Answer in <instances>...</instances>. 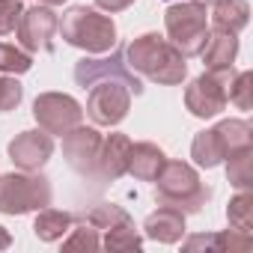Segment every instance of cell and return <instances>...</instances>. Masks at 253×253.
<instances>
[{
  "label": "cell",
  "mask_w": 253,
  "mask_h": 253,
  "mask_svg": "<svg viewBox=\"0 0 253 253\" xmlns=\"http://www.w3.org/2000/svg\"><path fill=\"white\" fill-rule=\"evenodd\" d=\"M232 81V69L229 72H206L200 78L191 81V86L185 89V107L191 116L197 119H211L220 110H226L229 98H226V86Z\"/></svg>",
  "instance_id": "cell-7"
},
{
  "label": "cell",
  "mask_w": 253,
  "mask_h": 253,
  "mask_svg": "<svg viewBox=\"0 0 253 253\" xmlns=\"http://www.w3.org/2000/svg\"><path fill=\"white\" fill-rule=\"evenodd\" d=\"M131 214L125 211L122 206H116V203H101V206H95V209H89L86 211V223L89 226H95L98 232H104V229H110V226H116V223H122V220H128Z\"/></svg>",
  "instance_id": "cell-25"
},
{
  "label": "cell",
  "mask_w": 253,
  "mask_h": 253,
  "mask_svg": "<svg viewBox=\"0 0 253 253\" xmlns=\"http://www.w3.org/2000/svg\"><path fill=\"white\" fill-rule=\"evenodd\" d=\"M128 155H131V137L128 134H107L101 140L98 152V176L101 179H119L128 173Z\"/></svg>",
  "instance_id": "cell-13"
},
{
  "label": "cell",
  "mask_w": 253,
  "mask_h": 253,
  "mask_svg": "<svg viewBox=\"0 0 253 253\" xmlns=\"http://www.w3.org/2000/svg\"><path fill=\"white\" fill-rule=\"evenodd\" d=\"M21 12H24L21 0H0V36L15 33V24H18Z\"/></svg>",
  "instance_id": "cell-29"
},
{
  "label": "cell",
  "mask_w": 253,
  "mask_h": 253,
  "mask_svg": "<svg viewBox=\"0 0 253 253\" xmlns=\"http://www.w3.org/2000/svg\"><path fill=\"white\" fill-rule=\"evenodd\" d=\"M226 179L238 191H250L253 188V146L238 149V152H232L226 158Z\"/></svg>",
  "instance_id": "cell-21"
},
{
  "label": "cell",
  "mask_w": 253,
  "mask_h": 253,
  "mask_svg": "<svg viewBox=\"0 0 253 253\" xmlns=\"http://www.w3.org/2000/svg\"><path fill=\"white\" fill-rule=\"evenodd\" d=\"M200 57H203V63H206L209 72H229L232 63H235V57H238V36L235 33L209 30Z\"/></svg>",
  "instance_id": "cell-14"
},
{
  "label": "cell",
  "mask_w": 253,
  "mask_h": 253,
  "mask_svg": "<svg viewBox=\"0 0 253 253\" xmlns=\"http://www.w3.org/2000/svg\"><path fill=\"white\" fill-rule=\"evenodd\" d=\"M33 116L48 134H66L84 122V107L66 92H42L33 101Z\"/></svg>",
  "instance_id": "cell-9"
},
{
  "label": "cell",
  "mask_w": 253,
  "mask_h": 253,
  "mask_svg": "<svg viewBox=\"0 0 253 253\" xmlns=\"http://www.w3.org/2000/svg\"><path fill=\"white\" fill-rule=\"evenodd\" d=\"M54 155V134L45 128L21 131L9 140V158L18 170H42Z\"/></svg>",
  "instance_id": "cell-12"
},
{
  "label": "cell",
  "mask_w": 253,
  "mask_h": 253,
  "mask_svg": "<svg viewBox=\"0 0 253 253\" xmlns=\"http://www.w3.org/2000/svg\"><path fill=\"white\" fill-rule=\"evenodd\" d=\"M98 81H119L125 84L134 95L143 92V81L128 69L119 51H110V57H84L75 63V84L78 86H95Z\"/></svg>",
  "instance_id": "cell-8"
},
{
  "label": "cell",
  "mask_w": 253,
  "mask_h": 253,
  "mask_svg": "<svg viewBox=\"0 0 253 253\" xmlns=\"http://www.w3.org/2000/svg\"><path fill=\"white\" fill-rule=\"evenodd\" d=\"M191 158H194V164L203 167V170H214V167L223 164V146H220V137H217L214 128H206V131H200V134L194 137V143H191Z\"/></svg>",
  "instance_id": "cell-20"
},
{
  "label": "cell",
  "mask_w": 253,
  "mask_h": 253,
  "mask_svg": "<svg viewBox=\"0 0 253 253\" xmlns=\"http://www.w3.org/2000/svg\"><path fill=\"white\" fill-rule=\"evenodd\" d=\"M226 98L238 107V110H250L253 107V72H238L232 75L229 86H226Z\"/></svg>",
  "instance_id": "cell-26"
},
{
  "label": "cell",
  "mask_w": 253,
  "mask_h": 253,
  "mask_svg": "<svg viewBox=\"0 0 253 253\" xmlns=\"http://www.w3.org/2000/svg\"><path fill=\"white\" fill-rule=\"evenodd\" d=\"M188 57L164 36L158 33H143L137 39H131V45L125 48V63L128 69L152 84L161 86H176L185 81L188 75Z\"/></svg>",
  "instance_id": "cell-1"
},
{
  "label": "cell",
  "mask_w": 253,
  "mask_h": 253,
  "mask_svg": "<svg viewBox=\"0 0 253 253\" xmlns=\"http://www.w3.org/2000/svg\"><path fill=\"white\" fill-rule=\"evenodd\" d=\"M51 182L39 170L3 173L0 176V214H30L51 206Z\"/></svg>",
  "instance_id": "cell-5"
},
{
  "label": "cell",
  "mask_w": 253,
  "mask_h": 253,
  "mask_svg": "<svg viewBox=\"0 0 253 253\" xmlns=\"http://www.w3.org/2000/svg\"><path fill=\"white\" fill-rule=\"evenodd\" d=\"M226 220H229V229H238V232L250 235V229H253V194L250 191H238L229 200Z\"/></svg>",
  "instance_id": "cell-23"
},
{
  "label": "cell",
  "mask_w": 253,
  "mask_h": 253,
  "mask_svg": "<svg viewBox=\"0 0 253 253\" xmlns=\"http://www.w3.org/2000/svg\"><path fill=\"white\" fill-rule=\"evenodd\" d=\"M24 98V86L18 84L15 75H3L0 78V113H9L21 104Z\"/></svg>",
  "instance_id": "cell-28"
},
{
  "label": "cell",
  "mask_w": 253,
  "mask_h": 253,
  "mask_svg": "<svg viewBox=\"0 0 253 253\" xmlns=\"http://www.w3.org/2000/svg\"><path fill=\"white\" fill-rule=\"evenodd\" d=\"M214 131H217L220 146H223V161L232 152L253 146V128H250V122H244V119H220L214 125Z\"/></svg>",
  "instance_id": "cell-19"
},
{
  "label": "cell",
  "mask_w": 253,
  "mask_h": 253,
  "mask_svg": "<svg viewBox=\"0 0 253 253\" xmlns=\"http://www.w3.org/2000/svg\"><path fill=\"white\" fill-rule=\"evenodd\" d=\"M104 250H140L143 247V235L137 232L134 220H122L110 229H104V241H101Z\"/></svg>",
  "instance_id": "cell-22"
},
{
  "label": "cell",
  "mask_w": 253,
  "mask_h": 253,
  "mask_svg": "<svg viewBox=\"0 0 253 253\" xmlns=\"http://www.w3.org/2000/svg\"><path fill=\"white\" fill-rule=\"evenodd\" d=\"M42 6H60V3H66V0H39Z\"/></svg>",
  "instance_id": "cell-33"
},
{
  "label": "cell",
  "mask_w": 253,
  "mask_h": 253,
  "mask_svg": "<svg viewBox=\"0 0 253 253\" xmlns=\"http://www.w3.org/2000/svg\"><path fill=\"white\" fill-rule=\"evenodd\" d=\"M72 226H75V217H72L69 211L51 209V206L39 209V214H36V220H33V232H36L39 241H60Z\"/></svg>",
  "instance_id": "cell-18"
},
{
  "label": "cell",
  "mask_w": 253,
  "mask_h": 253,
  "mask_svg": "<svg viewBox=\"0 0 253 253\" xmlns=\"http://www.w3.org/2000/svg\"><path fill=\"white\" fill-rule=\"evenodd\" d=\"M203 3H211V0H203Z\"/></svg>",
  "instance_id": "cell-34"
},
{
  "label": "cell",
  "mask_w": 253,
  "mask_h": 253,
  "mask_svg": "<svg viewBox=\"0 0 253 253\" xmlns=\"http://www.w3.org/2000/svg\"><path fill=\"white\" fill-rule=\"evenodd\" d=\"M134 3V0H95V6L101 9V12H107V15H113V12H122V9H128Z\"/></svg>",
  "instance_id": "cell-31"
},
{
  "label": "cell",
  "mask_w": 253,
  "mask_h": 253,
  "mask_svg": "<svg viewBox=\"0 0 253 253\" xmlns=\"http://www.w3.org/2000/svg\"><path fill=\"white\" fill-rule=\"evenodd\" d=\"M60 27V18L51 6H30L21 12L18 24H15V36H18V45L27 51V54H51L54 51V33Z\"/></svg>",
  "instance_id": "cell-10"
},
{
  "label": "cell",
  "mask_w": 253,
  "mask_h": 253,
  "mask_svg": "<svg viewBox=\"0 0 253 253\" xmlns=\"http://www.w3.org/2000/svg\"><path fill=\"white\" fill-rule=\"evenodd\" d=\"M101 134L98 128L75 125L72 131L63 134V158L66 164L84 176V179H98V152H101Z\"/></svg>",
  "instance_id": "cell-11"
},
{
  "label": "cell",
  "mask_w": 253,
  "mask_h": 253,
  "mask_svg": "<svg viewBox=\"0 0 253 253\" xmlns=\"http://www.w3.org/2000/svg\"><path fill=\"white\" fill-rule=\"evenodd\" d=\"M101 247V238H98V229L89 226L86 220L81 226H72L63 238V250H98Z\"/></svg>",
  "instance_id": "cell-27"
},
{
  "label": "cell",
  "mask_w": 253,
  "mask_h": 253,
  "mask_svg": "<svg viewBox=\"0 0 253 253\" xmlns=\"http://www.w3.org/2000/svg\"><path fill=\"white\" fill-rule=\"evenodd\" d=\"M185 214L170 209V206H161L158 211H152L146 220H143V235L152 238V241H161V244H176L185 238Z\"/></svg>",
  "instance_id": "cell-15"
},
{
  "label": "cell",
  "mask_w": 253,
  "mask_h": 253,
  "mask_svg": "<svg viewBox=\"0 0 253 253\" xmlns=\"http://www.w3.org/2000/svg\"><path fill=\"white\" fill-rule=\"evenodd\" d=\"M63 42L72 48H81L86 54H107L116 48V24L110 15H101L89 6H72L66 9L60 27Z\"/></svg>",
  "instance_id": "cell-3"
},
{
  "label": "cell",
  "mask_w": 253,
  "mask_h": 253,
  "mask_svg": "<svg viewBox=\"0 0 253 253\" xmlns=\"http://www.w3.org/2000/svg\"><path fill=\"white\" fill-rule=\"evenodd\" d=\"M158 206H170L182 214H197L211 200V188L200 179V173L185 161H167L155 179Z\"/></svg>",
  "instance_id": "cell-2"
},
{
  "label": "cell",
  "mask_w": 253,
  "mask_h": 253,
  "mask_svg": "<svg viewBox=\"0 0 253 253\" xmlns=\"http://www.w3.org/2000/svg\"><path fill=\"white\" fill-rule=\"evenodd\" d=\"M167 155L158 143H131V155H128V176H134L137 182H155L158 173L164 170Z\"/></svg>",
  "instance_id": "cell-16"
},
{
  "label": "cell",
  "mask_w": 253,
  "mask_h": 253,
  "mask_svg": "<svg viewBox=\"0 0 253 253\" xmlns=\"http://www.w3.org/2000/svg\"><path fill=\"white\" fill-rule=\"evenodd\" d=\"M12 244V235H9V229H3V226H0V250H6Z\"/></svg>",
  "instance_id": "cell-32"
},
{
  "label": "cell",
  "mask_w": 253,
  "mask_h": 253,
  "mask_svg": "<svg viewBox=\"0 0 253 253\" xmlns=\"http://www.w3.org/2000/svg\"><path fill=\"white\" fill-rule=\"evenodd\" d=\"M188 253H197V250H214L220 253V241H217V232L214 235H191L185 244H182Z\"/></svg>",
  "instance_id": "cell-30"
},
{
  "label": "cell",
  "mask_w": 253,
  "mask_h": 253,
  "mask_svg": "<svg viewBox=\"0 0 253 253\" xmlns=\"http://www.w3.org/2000/svg\"><path fill=\"white\" fill-rule=\"evenodd\" d=\"M164 30L167 39L185 54V57H200L206 36H209V9L203 0H179L167 6L164 12Z\"/></svg>",
  "instance_id": "cell-4"
},
{
  "label": "cell",
  "mask_w": 253,
  "mask_h": 253,
  "mask_svg": "<svg viewBox=\"0 0 253 253\" xmlns=\"http://www.w3.org/2000/svg\"><path fill=\"white\" fill-rule=\"evenodd\" d=\"M250 21L247 0H211V27L220 33H241Z\"/></svg>",
  "instance_id": "cell-17"
},
{
  "label": "cell",
  "mask_w": 253,
  "mask_h": 253,
  "mask_svg": "<svg viewBox=\"0 0 253 253\" xmlns=\"http://www.w3.org/2000/svg\"><path fill=\"white\" fill-rule=\"evenodd\" d=\"M33 69V54H27L21 45L0 42V72L3 75H24Z\"/></svg>",
  "instance_id": "cell-24"
},
{
  "label": "cell",
  "mask_w": 253,
  "mask_h": 253,
  "mask_svg": "<svg viewBox=\"0 0 253 253\" xmlns=\"http://www.w3.org/2000/svg\"><path fill=\"white\" fill-rule=\"evenodd\" d=\"M131 110V89L119 84V81H98L95 86H89L86 95V116L92 119V125L101 128H113L119 125Z\"/></svg>",
  "instance_id": "cell-6"
}]
</instances>
